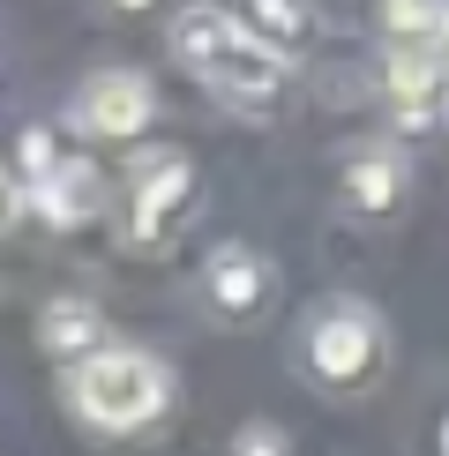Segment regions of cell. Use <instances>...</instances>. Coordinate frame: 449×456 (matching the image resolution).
<instances>
[{
    "label": "cell",
    "instance_id": "obj_15",
    "mask_svg": "<svg viewBox=\"0 0 449 456\" xmlns=\"http://www.w3.org/2000/svg\"><path fill=\"white\" fill-rule=\"evenodd\" d=\"M15 210H23V187H15V173H8V165H0V232H8V224H15Z\"/></svg>",
    "mask_w": 449,
    "mask_h": 456
},
{
    "label": "cell",
    "instance_id": "obj_10",
    "mask_svg": "<svg viewBox=\"0 0 449 456\" xmlns=\"http://www.w3.org/2000/svg\"><path fill=\"white\" fill-rule=\"evenodd\" d=\"M345 202L360 217H382L404 202V158L397 150H352L345 158Z\"/></svg>",
    "mask_w": 449,
    "mask_h": 456
},
{
    "label": "cell",
    "instance_id": "obj_8",
    "mask_svg": "<svg viewBox=\"0 0 449 456\" xmlns=\"http://www.w3.org/2000/svg\"><path fill=\"white\" fill-rule=\"evenodd\" d=\"M37 345H45L53 359H75V367H83L90 352H105V314H98V299H83V292L45 299V307H37Z\"/></svg>",
    "mask_w": 449,
    "mask_h": 456
},
{
    "label": "cell",
    "instance_id": "obj_17",
    "mask_svg": "<svg viewBox=\"0 0 449 456\" xmlns=\"http://www.w3.org/2000/svg\"><path fill=\"white\" fill-rule=\"evenodd\" d=\"M120 8H150V0H120Z\"/></svg>",
    "mask_w": 449,
    "mask_h": 456
},
{
    "label": "cell",
    "instance_id": "obj_2",
    "mask_svg": "<svg viewBox=\"0 0 449 456\" xmlns=\"http://www.w3.org/2000/svg\"><path fill=\"white\" fill-rule=\"evenodd\" d=\"M299 367L314 374L322 389H367L374 374L389 367V330L367 299H322L299 330Z\"/></svg>",
    "mask_w": 449,
    "mask_h": 456
},
{
    "label": "cell",
    "instance_id": "obj_3",
    "mask_svg": "<svg viewBox=\"0 0 449 456\" xmlns=\"http://www.w3.org/2000/svg\"><path fill=\"white\" fill-rule=\"evenodd\" d=\"M165 396H173V382H165V367L135 345H105L90 352L83 367H75V411H83L90 427L105 434H135L165 411Z\"/></svg>",
    "mask_w": 449,
    "mask_h": 456
},
{
    "label": "cell",
    "instance_id": "obj_5",
    "mask_svg": "<svg viewBox=\"0 0 449 456\" xmlns=\"http://www.w3.org/2000/svg\"><path fill=\"white\" fill-rule=\"evenodd\" d=\"M449 98V37H389V105L404 127H435Z\"/></svg>",
    "mask_w": 449,
    "mask_h": 456
},
{
    "label": "cell",
    "instance_id": "obj_11",
    "mask_svg": "<svg viewBox=\"0 0 449 456\" xmlns=\"http://www.w3.org/2000/svg\"><path fill=\"white\" fill-rule=\"evenodd\" d=\"M240 23H248L270 53H292L314 37V0H240Z\"/></svg>",
    "mask_w": 449,
    "mask_h": 456
},
{
    "label": "cell",
    "instance_id": "obj_13",
    "mask_svg": "<svg viewBox=\"0 0 449 456\" xmlns=\"http://www.w3.org/2000/svg\"><path fill=\"white\" fill-rule=\"evenodd\" d=\"M233 456H292V442H285V427H270V419H248L233 434Z\"/></svg>",
    "mask_w": 449,
    "mask_h": 456
},
{
    "label": "cell",
    "instance_id": "obj_16",
    "mask_svg": "<svg viewBox=\"0 0 449 456\" xmlns=\"http://www.w3.org/2000/svg\"><path fill=\"white\" fill-rule=\"evenodd\" d=\"M442 456H449V419H442Z\"/></svg>",
    "mask_w": 449,
    "mask_h": 456
},
{
    "label": "cell",
    "instance_id": "obj_14",
    "mask_svg": "<svg viewBox=\"0 0 449 456\" xmlns=\"http://www.w3.org/2000/svg\"><path fill=\"white\" fill-rule=\"evenodd\" d=\"M53 165H61V150H53V127H30V135H23V180L37 187Z\"/></svg>",
    "mask_w": 449,
    "mask_h": 456
},
{
    "label": "cell",
    "instance_id": "obj_6",
    "mask_svg": "<svg viewBox=\"0 0 449 456\" xmlns=\"http://www.w3.org/2000/svg\"><path fill=\"white\" fill-rule=\"evenodd\" d=\"M150 112H158V98H150V75H135V68H98L83 90H75V127L98 135V142L143 135Z\"/></svg>",
    "mask_w": 449,
    "mask_h": 456
},
{
    "label": "cell",
    "instance_id": "obj_4",
    "mask_svg": "<svg viewBox=\"0 0 449 456\" xmlns=\"http://www.w3.org/2000/svg\"><path fill=\"white\" fill-rule=\"evenodd\" d=\"M187 195H195V165H187V150H143L135 173H127V240L158 247L165 232H173V217L187 210Z\"/></svg>",
    "mask_w": 449,
    "mask_h": 456
},
{
    "label": "cell",
    "instance_id": "obj_1",
    "mask_svg": "<svg viewBox=\"0 0 449 456\" xmlns=\"http://www.w3.org/2000/svg\"><path fill=\"white\" fill-rule=\"evenodd\" d=\"M173 61L195 75L210 98L240 105V112H270L285 98V83H292L285 53H270L233 8H210V0H195V8L173 15Z\"/></svg>",
    "mask_w": 449,
    "mask_h": 456
},
{
    "label": "cell",
    "instance_id": "obj_7",
    "mask_svg": "<svg viewBox=\"0 0 449 456\" xmlns=\"http://www.w3.org/2000/svg\"><path fill=\"white\" fill-rule=\"evenodd\" d=\"M270 292H277V270L248 240H224L217 255L202 262V307H210L217 322H255L262 307H270Z\"/></svg>",
    "mask_w": 449,
    "mask_h": 456
},
{
    "label": "cell",
    "instance_id": "obj_12",
    "mask_svg": "<svg viewBox=\"0 0 449 456\" xmlns=\"http://www.w3.org/2000/svg\"><path fill=\"white\" fill-rule=\"evenodd\" d=\"M389 37H449V0H389Z\"/></svg>",
    "mask_w": 449,
    "mask_h": 456
},
{
    "label": "cell",
    "instance_id": "obj_9",
    "mask_svg": "<svg viewBox=\"0 0 449 456\" xmlns=\"http://www.w3.org/2000/svg\"><path fill=\"white\" fill-rule=\"evenodd\" d=\"M105 202V180L90 158H61L45 180H37V210H45V224H90Z\"/></svg>",
    "mask_w": 449,
    "mask_h": 456
}]
</instances>
